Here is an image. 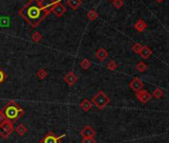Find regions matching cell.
<instances>
[{"label": "cell", "mask_w": 169, "mask_h": 143, "mask_svg": "<svg viewBox=\"0 0 169 143\" xmlns=\"http://www.w3.org/2000/svg\"><path fill=\"white\" fill-rule=\"evenodd\" d=\"M50 13V10L42 7L39 0H29L18 11V14L33 28H37Z\"/></svg>", "instance_id": "6da1fadb"}, {"label": "cell", "mask_w": 169, "mask_h": 143, "mask_svg": "<svg viewBox=\"0 0 169 143\" xmlns=\"http://www.w3.org/2000/svg\"><path fill=\"white\" fill-rule=\"evenodd\" d=\"M1 112L5 117V120L14 124L17 120H19L24 115L25 110L15 100H11L1 109Z\"/></svg>", "instance_id": "7a4b0ae2"}, {"label": "cell", "mask_w": 169, "mask_h": 143, "mask_svg": "<svg viewBox=\"0 0 169 143\" xmlns=\"http://www.w3.org/2000/svg\"><path fill=\"white\" fill-rule=\"evenodd\" d=\"M109 101H110L109 97L104 91L97 92L91 100L93 105H95L99 109H104L105 107L109 104Z\"/></svg>", "instance_id": "3957f363"}, {"label": "cell", "mask_w": 169, "mask_h": 143, "mask_svg": "<svg viewBox=\"0 0 169 143\" xmlns=\"http://www.w3.org/2000/svg\"><path fill=\"white\" fill-rule=\"evenodd\" d=\"M13 131H14V125L12 122L7 121V120L0 122V137L1 138L6 139L11 135Z\"/></svg>", "instance_id": "277c9868"}, {"label": "cell", "mask_w": 169, "mask_h": 143, "mask_svg": "<svg viewBox=\"0 0 169 143\" xmlns=\"http://www.w3.org/2000/svg\"><path fill=\"white\" fill-rule=\"evenodd\" d=\"M66 136V134H62L60 136H57L53 131H49L45 136H44L40 143H61V140Z\"/></svg>", "instance_id": "5b68a950"}, {"label": "cell", "mask_w": 169, "mask_h": 143, "mask_svg": "<svg viewBox=\"0 0 169 143\" xmlns=\"http://www.w3.org/2000/svg\"><path fill=\"white\" fill-rule=\"evenodd\" d=\"M67 11V9L65 7V5L62 3V0H58V1L55 2V4L51 7V13H54V14L60 18L63 16Z\"/></svg>", "instance_id": "8992f818"}, {"label": "cell", "mask_w": 169, "mask_h": 143, "mask_svg": "<svg viewBox=\"0 0 169 143\" xmlns=\"http://www.w3.org/2000/svg\"><path fill=\"white\" fill-rule=\"evenodd\" d=\"M80 134H81V136L83 138H93L96 136V130L94 128H93L92 126H90V125H86L82 130L81 132H80Z\"/></svg>", "instance_id": "52a82bcc"}, {"label": "cell", "mask_w": 169, "mask_h": 143, "mask_svg": "<svg viewBox=\"0 0 169 143\" xmlns=\"http://www.w3.org/2000/svg\"><path fill=\"white\" fill-rule=\"evenodd\" d=\"M135 96L137 97V100H140L142 104H146V102H148L150 100L151 96H152L147 91H145V89H141V91L135 92Z\"/></svg>", "instance_id": "ba28073f"}, {"label": "cell", "mask_w": 169, "mask_h": 143, "mask_svg": "<svg viewBox=\"0 0 169 143\" xmlns=\"http://www.w3.org/2000/svg\"><path fill=\"white\" fill-rule=\"evenodd\" d=\"M64 82L69 84V86H74V84L78 82V77L77 75H76L74 72H69L68 74H67L65 77H64Z\"/></svg>", "instance_id": "9c48e42d"}, {"label": "cell", "mask_w": 169, "mask_h": 143, "mask_svg": "<svg viewBox=\"0 0 169 143\" xmlns=\"http://www.w3.org/2000/svg\"><path fill=\"white\" fill-rule=\"evenodd\" d=\"M130 88L132 89L133 92H137L141 91L142 88H143V83H142L138 78H134L130 83Z\"/></svg>", "instance_id": "30bf717a"}, {"label": "cell", "mask_w": 169, "mask_h": 143, "mask_svg": "<svg viewBox=\"0 0 169 143\" xmlns=\"http://www.w3.org/2000/svg\"><path fill=\"white\" fill-rule=\"evenodd\" d=\"M95 56L99 61H105L106 58L109 57V53L105 48H100L99 50L96 52Z\"/></svg>", "instance_id": "8fae6325"}, {"label": "cell", "mask_w": 169, "mask_h": 143, "mask_svg": "<svg viewBox=\"0 0 169 143\" xmlns=\"http://www.w3.org/2000/svg\"><path fill=\"white\" fill-rule=\"evenodd\" d=\"M139 55L141 56V58H143V59H148V58L152 55V51L150 50V48L148 46H142Z\"/></svg>", "instance_id": "7c38bea8"}, {"label": "cell", "mask_w": 169, "mask_h": 143, "mask_svg": "<svg viewBox=\"0 0 169 143\" xmlns=\"http://www.w3.org/2000/svg\"><path fill=\"white\" fill-rule=\"evenodd\" d=\"M14 130L16 131V133L18 134L19 136H24L25 134L27 133V131H28V128L26 127L24 124L20 123V124L17 125L16 127H14Z\"/></svg>", "instance_id": "4fadbf2b"}, {"label": "cell", "mask_w": 169, "mask_h": 143, "mask_svg": "<svg viewBox=\"0 0 169 143\" xmlns=\"http://www.w3.org/2000/svg\"><path fill=\"white\" fill-rule=\"evenodd\" d=\"M80 107H81L84 111H89L93 107V104L88 98H84V100L81 101V104H80Z\"/></svg>", "instance_id": "5bb4252c"}, {"label": "cell", "mask_w": 169, "mask_h": 143, "mask_svg": "<svg viewBox=\"0 0 169 143\" xmlns=\"http://www.w3.org/2000/svg\"><path fill=\"white\" fill-rule=\"evenodd\" d=\"M67 5L72 10H76L82 5V0H67Z\"/></svg>", "instance_id": "9a60e30c"}, {"label": "cell", "mask_w": 169, "mask_h": 143, "mask_svg": "<svg viewBox=\"0 0 169 143\" xmlns=\"http://www.w3.org/2000/svg\"><path fill=\"white\" fill-rule=\"evenodd\" d=\"M146 27H147V24H146L142 19H139L134 24V28H135V30L138 31V32H143V31L146 29Z\"/></svg>", "instance_id": "2e32d148"}, {"label": "cell", "mask_w": 169, "mask_h": 143, "mask_svg": "<svg viewBox=\"0 0 169 143\" xmlns=\"http://www.w3.org/2000/svg\"><path fill=\"white\" fill-rule=\"evenodd\" d=\"M55 2H56L55 0H41V1H40V4H41L43 8L51 11V7L54 5Z\"/></svg>", "instance_id": "e0dca14e"}, {"label": "cell", "mask_w": 169, "mask_h": 143, "mask_svg": "<svg viewBox=\"0 0 169 143\" xmlns=\"http://www.w3.org/2000/svg\"><path fill=\"white\" fill-rule=\"evenodd\" d=\"M80 67L84 70H89L92 67V62L89 59H83L80 62Z\"/></svg>", "instance_id": "ac0fdd59"}, {"label": "cell", "mask_w": 169, "mask_h": 143, "mask_svg": "<svg viewBox=\"0 0 169 143\" xmlns=\"http://www.w3.org/2000/svg\"><path fill=\"white\" fill-rule=\"evenodd\" d=\"M87 17L90 21H94L99 17V14H97V12L95 10V9H92V10H90L87 13Z\"/></svg>", "instance_id": "d6986e66"}, {"label": "cell", "mask_w": 169, "mask_h": 143, "mask_svg": "<svg viewBox=\"0 0 169 143\" xmlns=\"http://www.w3.org/2000/svg\"><path fill=\"white\" fill-rule=\"evenodd\" d=\"M36 76H37V78H38L39 80H44V79H46V78H47L48 73H47V71H46L45 69H40V70L37 71Z\"/></svg>", "instance_id": "ffe728a7"}, {"label": "cell", "mask_w": 169, "mask_h": 143, "mask_svg": "<svg viewBox=\"0 0 169 143\" xmlns=\"http://www.w3.org/2000/svg\"><path fill=\"white\" fill-rule=\"evenodd\" d=\"M31 39H32V41L35 42V43H39L41 40L43 39V36L41 35V33L39 32H34L31 36Z\"/></svg>", "instance_id": "44dd1931"}, {"label": "cell", "mask_w": 169, "mask_h": 143, "mask_svg": "<svg viewBox=\"0 0 169 143\" xmlns=\"http://www.w3.org/2000/svg\"><path fill=\"white\" fill-rule=\"evenodd\" d=\"M117 67H118V65L117 64V62L115 61H109L108 64H106V68H108L109 71H115L117 69Z\"/></svg>", "instance_id": "7402d4cb"}, {"label": "cell", "mask_w": 169, "mask_h": 143, "mask_svg": "<svg viewBox=\"0 0 169 143\" xmlns=\"http://www.w3.org/2000/svg\"><path fill=\"white\" fill-rule=\"evenodd\" d=\"M146 69H147V66H146L145 63H143V62H139L138 64L136 65V70L138 72H140V73H143V72H145Z\"/></svg>", "instance_id": "603a6c76"}, {"label": "cell", "mask_w": 169, "mask_h": 143, "mask_svg": "<svg viewBox=\"0 0 169 143\" xmlns=\"http://www.w3.org/2000/svg\"><path fill=\"white\" fill-rule=\"evenodd\" d=\"M141 48H142V45H141V44H139V43H135V44L131 47V50H132L133 53L139 54V53H140V50H141Z\"/></svg>", "instance_id": "cb8c5ba5"}, {"label": "cell", "mask_w": 169, "mask_h": 143, "mask_svg": "<svg viewBox=\"0 0 169 143\" xmlns=\"http://www.w3.org/2000/svg\"><path fill=\"white\" fill-rule=\"evenodd\" d=\"M6 79H7V74L2 69H0V86L5 82Z\"/></svg>", "instance_id": "d4e9b609"}, {"label": "cell", "mask_w": 169, "mask_h": 143, "mask_svg": "<svg viewBox=\"0 0 169 143\" xmlns=\"http://www.w3.org/2000/svg\"><path fill=\"white\" fill-rule=\"evenodd\" d=\"M152 96H153L155 98H161L162 96H163V92H162V91H161L160 88H156V89H155V91L153 92Z\"/></svg>", "instance_id": "484cf974"}, {"label": "cell", "mask_w": 169, "mask_h": 143, "mask_svg": "<svg viewBox=\"0 0 169 143\" xmlns=\"http://www.w3.org/2000/svg\"><path fill=\"white\" fill-rule=\"evenodd\" d=\"M113 5L114 8H117V9H119V8H122V5H123V1L122 0H113Z\"/></svg>", "instance_id": "4316f807"}, {"label": "cell", "mask_w": 169, "mask_h": 143, "mask_svg": "<svg viewBox=\"0 0 169 143\" xmlns=\"http://www.w3.org/2000/svg\"><path fill=\"white\" fill-rule=\"evenodd\" d=\"M81 143H97V140L95 139V137H93V138H83Z\"/></svg>", "instance_id": "83f0119b"}, {"label": "cell", "mask_w": 169, "mask_h": 143, "mask_svg": "<svg viewBox=\"0 0 169 143\" xmlns=\"http://www.w3.org/2000/svg\"><path fill=\"white\" fill-rule=\"evenodd\" d=\"M3 121H6V120H5V117H4V115L2 114L1 110H0V122H3Z\"/></svg>", "instance_id": "f1b7e54d"}, {"label": "cell", "mask_w": 169, "mask_h": 143, "mask_svg": "<svg viewBox=\"0 0 169 143\" xmlns=\"http://www.w3.org/2000/svg\"><path fill=\"white\" fill-rule=\"evenodd\" d=\"M157 1H158V2H161V1H163V0H157Z\"/></svg>", "instance_id": "f546056e"}, {"label": "cell", "mask_w": 169, "mask_h": 143, "mask_svg": "<svg viewBox=\"0 0 169 143\" xmlns=\"http://www.w3.org/2000/svg\"><path fill=\"white\" fill-rule=\"evenodd\" d=\"M112 1H113V0H112Z\"/></svg>", "instance_id": "4dcf8cb0"}]
</instances>
